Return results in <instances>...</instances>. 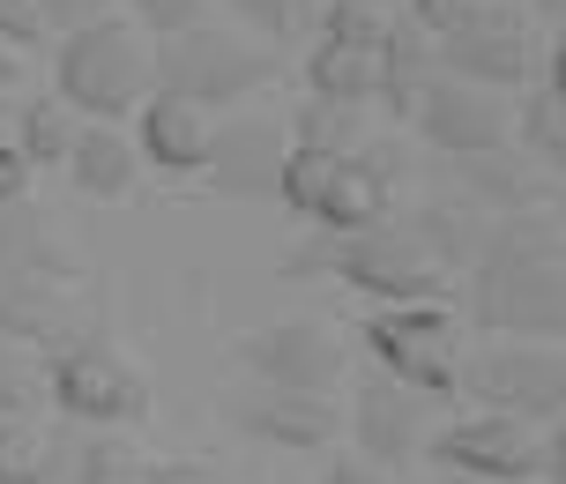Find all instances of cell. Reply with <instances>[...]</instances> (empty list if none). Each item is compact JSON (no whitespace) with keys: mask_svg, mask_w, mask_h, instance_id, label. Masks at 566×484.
<instances>
[{"mask_svg":"<svg viewBox=\"0 0 566 484\" xmlns=\"http://www.w3.org/2000/svg\"><path fill=\"white\" fill-rule=\"evenodd\" d=\"M478 336H530L566 343V239L559 231H500L470 269V291L454 298Z\"/></svg>","mask_w":566,"mask_h":484,"instance_id":"cell-1","label":"cell"},{"mask_svg":"<svg viewBox=\"0 0 566 484\" xmlns=\"http://www.w3.org/2000/svg\"><path fill=\"white\" fill-rule=\"evenodd\" d=\"M291 276H328L373 306H454V261L424 231L380 217L366 231H313L306 254L283 261Z\"/></svg>","mask_w":566,"mask_h":484,"instance_id":"cell-2","label":"cell"},{"mask_svg":"<svg viewBox=\"0 0 566 484\" xmlns=\"http://www.w3.org/2000/svg\"><path fill=\"white\" fill-rule=\"evenodd\" d=\"M149 90H157V45L127 15H97L53 38V97L83 119H135Z\"/></svg>","mask_w":566,"mask_h":484,"instance_id":"cell-3","label":"cell"},{"mask_svg":"<svg viewBox=\"0 0 566 484\" xmlns=\"http://www.w3.org/2000/svg\"><path fill=\"white\" fill-rule=\"evenodd\" d=\"M276 201L291 217H306L313 231H366L380 217H396V165L373 143H358V149L291 143Z\"/></svg>","mask_w":566,"mask_h":484,"instance_id":"cell-4","label":"cell"},{"mask_svg":"<svg viewBox=\"0 0 566 484\" xmlns=\"http://www.w3.org/2000/svg\"><path fill=\"white\" fill-rule=\"evenodd\" d=\"M276 83H283V53L239 23L209 15V23L179 30V38H157V90L195 97L209 113H231V105H247V97H261Z\"/></svg>","mask_w":566,"mask_h":484,"instance_id":"cell-5","label":"cell"},{"mask_svg":"<svg viewBox=\"0 0 566 484\" xmlns=\"http://www.w3.org/2000/svg\"><path fill=\"white\" fill-rule=\"evenodd\" d=\"M454 396L470 410H500L522 425L566 418V343H530V336H484L462 350Z\"/></svg>","mask_w":566,"mask_h":484,"instance_id":"cell-6","label":"cell"},{"mask_svg":"<svg viewBox=\"0 0 566 484\" xmlns=\"http://www.w3.org/2000/svg\"><path fill=\"white\" fill-rule=\"evenodd\" d=\"M350 336H358V350H366V366L410 380V388L432 396V402L454 396L462 350H470V328H462L454 306H366Z\"/></svg>","mask_w":566,"mask_h":484,"instance_id":"cell-7","label":"cell"},{"mask_svg":"<svg viewBox=\"0 0 566 484\" xmlns=\"http://www.w3.org/2000/svg\"><path fill=\"white\" fill-rule=\"evenodd\" d=\"M45 388H53L60 425H119L135 432L149 418V372L119 350L105 328L75 336L67 350L45 358Z\"/></svg>","mask_w":566,"mask_h":484,"instance_id":"cell-8","label":"cell"},{"mask_svg":"<svg viewBox=\"0 0 566 484\" xmlns=\"http://www.w3.org/2000/svg\"><path fill=\"white\" fill-rule=\"evenodd\" d=\"M388 45H396V15L358 8V0H328L306 60H298L306 67V97L380 105V90H388Z\"/></svg>","mask_w":566,"mask_h":484,"instance_id":"cell-9","label":"cell"},{"mask_svg":"<svg viewBox=\"0 0 566 484\" xmlns=\"http://www.w3.org/2000/svg\"><path fill=\"white\" fill-rule=\"evenodd\" d=\"M432 425H440V402L418 396L410 380H396V372H380V366H358V372H350V396H343V432H350V455L380 462V470L396 477V470L424 462V440H432Z\"/></svg>","mask_w":566,"mask_h":484,"instance_id":"cell-10","label":"cell"},{"mask_svg":"<svg viewBox=\"0 0 566 484\" xmlns=\"http://www.w3.org/2000/svg\"><path fill=\"white\" fill-rule=\"evenodd\" d=\"M432 67H448L478 90H530V75L544 67L537 23L514 8V0H478L454 30L432 38Z\"/></svg>","mask_w":566,"mask_h":484,"instance_id":"cell-11","label":"cell"},{"mask_svg":"<svg viewBox=\"0 0 566 484\" xmlns=\"http://www.w3.org/2000/svg\"><path fill=\"white\" fill-rule=\"evenodd\" d=\"M247 380H269V388H313V396H343L350 380V336L328 328V320H261V328H239L224 350Z\"/></svg>","mask_w":566,"mask_h":484,"instance_id":"cell-12","label":"cell"},{"mask_svg":"<svg viewBox=\"0 0 566 484\" xmlns=\"http://www.w3.org/2000/svg\"><path fill=\"white\" fill-rule=\"evenodd\" d=\"M402 119H410V135L432 143L440 157H500V149L514 143L507 90H478V83H462V75H448V67H432V75L410 90Z\"/></svg>","mask_w":566,"mask_h":484,"instance_id":"cell-13","label":"cell"},{"mask_svg":"<svg viewBox=\"0 0 566 484\" xmlns=\"http://www.w3.org/2000/svg\"><path fill=\"white\" fill-rule=\"evenodd\" d=\"M424 462H440L448 477L544 484V425H522V418H500V410H462V418L432 425Z\"/></svg>","mask_w":566,"mask_h":484,"instance_id":"cell-14","label":"cell"},{"mask_svg":"<svg viewBox=\"0 0 566 484\" xmlns=\"http://www.w3.org/2000/svg\"><path fill=\"white\" fill-rule=\"evenodd\" d=\"M224 425L247 432V440H261V448H283V455H313V448H336L343 440V396L247 380V388L224 396Z\"/></svg>","mask_w":566,"mask_h":484,"instance_id":"cell-15","label":"cell"},{"mask_svg":"<svg viewBox=\"0 0 566 484\" xmlns=\"http://www.w3.org/2000/svg\"><path fill=\"white\" fill-rule=\"evenodd\" d=\"M97 328V298H90L83 269H53V276H8L0 284V336L30 343L38 358L67 350L75 336Z\"/></svg>","mask_w":566,"mask_h":484,"instance_id":"cell-16","label":"cell"},{"mask_svg":"<svg viewBox=\"0 0 566 484\" xmlns=\"http://www.w3.org/2000/svg\"><path fill=\"white\" fill-rule=\"evenodd\" d=\"M283 157H291V119H217V149L201 179L231 201H276Z\"/></svg>","mask_w":566,"mask_h":484,"instance_id":"cell-17","label":"cell"},{"mask_svg":"<svg viewBox=\"0 0 566 484\" xmlns=\"http://www.w3.org/2000/svg\"><path fill=\"white\" fill-rule=\"evenodd\" d=\"M217 119L195 97H171V90H149L135 105V149L149 171H171V179H201L209 171V149H217Z\"/></svg>","mask_w":566,"mask_h":484,"instance_id":"cell-18","label":"cell"},{"mask_svg":"<svg viewBox=\"0 0 566 484\" xmlns=\"http://www.w3.org/2000/svg\"><path fill=\"white\" fill-rule=\"evenodd\" d=\"M67 187L83 201H135L142 194V149H135V135L119 127V119H83V135H75V149H67Z\"/></svg>","mask_w":566,"mask_h":484,"instance_id":"cell-19","label":"cell"},{"mask_svg":"<svg viewBox=\"0 0 566 484\" xmlns=\"http://www.w3.org/2000/svg\"><path fill=\"white\" fill-rule=\"evenodd\" d=\"M67 440L53 418H0V484H60Z\"/></svg>","mask_w":566,"mask_h":484,"instance_id":"cell-20","label":"cell"},{"mask_svg":"<svg viewBox=\"0 0 566 484\" xmlns=\"http://www.w3.org/2000/svg\"><path fill=\"white\" fill-rule=\"evenodd\" d=\"M149 455L135 448V432L119 425H83V440L67 448V477L60 484H142Z\"/></svg>","mask_w":566,"mask_h":484,"instance_id":"cell-21","label":"cell"},{"mask_svg":"<svg viewBox=\"0 0 566 484\" xmlns=\"http://www.w3.org/2000/svg\"><path fill=\"white\" fill-rule=\"evenodd\" d=\"M75 135H83V113L60 105L53 90L30 97L23 119H15V149L30 157V171H60V165H67V149H75Z\"/></svg>","mask_w":566,"mask_h":484,"instance_id":"cell-22","label":"cell"},{"mask_svg":"<svg viewBox=\"0 0 566 484\" xmlns=\"http://www.w3.org/2000/svg\"><path fill=\"white\" fill-rule=\"evenodd\" d=\"M514 143H522L530 165L566 171V97H552L544 83H530V97L514 105Z\"/></svg>","mask_w":566,"mask_h":484,"instance_id":"cell-23","label":"cell"},{"mask_svg":"<svg viewBox=\"0 0 566 484\" xmlns=\"http://www.w3.org/2000/svg\"><path fill=\"white\" fill-rule=\"evenodd\" d=\"M0 418H53V388H45V358L30 343L0 336Z\"/></svg>","mask_w":566,"mask_h":484,"instance_id":"cell-24","label":"cell"},{"mask_svg":"<svg viewBox=\"0 0 566 484\" xmlns=\"http://www.w3.org/2000/svg\"><path fill=\"white\" fill-rule=\"evenodd\" d=\"M366 113H373V105L306 97V105L291 113V143H313V149H358V143H366Z\"/></svg>","mask_w":566,"mask_h":484,"instance_id":"cell-25","label":"cell"},{"mask_svg":"<svg viewBox=\"0 0 566 484\" xmlns=\"http://www.w3.org/2000/svg\"><path fill=\"white\" fill-rule=\"evenodd\" d=\"M231 23L239 30H254L261 45H291L298 30H306V0H231Z\"/></svg>","mask_w":566,"mask_h":484,"instance_id":"cell-26","label":"cell"},{"mask_svg":"<svg viewBox=\"0 0 566 484\" xmlns=\"http://www.w3.org/2000/svg\"><path fill=\"white\" fill-rule=\"evenodd\" d=\"M209 8H217V0H127V23L157 45V38H179V30L209 23Z\"/></svg>","mask_w":566,"mask_h":484,"instance_id":"cell-27","label":"cell"},{"mask_svg":"<svg viewBox=\"0 0 566 484\" xmlns=\"http://www.w3.org/2000/svg\"><path fill=\"white\" fill-rule=\"evenodd\" d=\"M53 30L38 15V0H0V45H15V53H38Z\"/></svg>","mask_w":566,"mask_h":484,"instance_id":"cell-28","label":"cell"},{"mask_svg":"<svg viewBox=\"0 0 566 484\" xmlns=\"http://www.w3.org/2000/svg\"><path fill=\"white\" fill-rule=\"evenodd\" d=\"M142 484H231V477L209 455H165V462L142 470Z\"/></svg>","mask_w":566,"mask_h":484,"instance_id":"cell-29","label":"cell"},{"mask_svg":"<svg viewBox=\"0 0 566 484\" xmlns=\"http://www.w3.org/2000/svg\"><path fill=\"white\" fill-rule=\"evenodd\" d=\"M470 8H478V0H402L396 15H402V23H418L424 38H440V30H454Z\"/></svg>","mask_w":566,"mask_h":484,"instance_id":"cell-30","label":"cell"},{"mask_svg":"<svg viewBox=\"0 0 566 484\" xmlns=\"http://www.w3.org/2000/svg\"><path fill=\"white\" fill-rule=\"evenodd\" d=\"M38 15H45V30H83L97 23V15H119V0H38Z\"/></svg>","mask_w":566,"mask_h":484,"instance_id":"cell-31","label":"cell"},{"mask_svg":"<svg viewBox=\"0 0 566 484\" xmlns=\"http://www.w3.org/2000/svg\"><path fill=\"white\" fill-rule=\"evenodd\" d=\"M321 484H396V477H388L380 462H366V455H350V448H343V455H328Z\"/></svg>","mask_w":566,"mask_h":484,"instance_id":"cell-32","label":"cell"},{"mask_svg":"<svg viewBox=\"0 0 566 484\" xmlns=\"http://www.w3.org/2000/svg\"><path fill=\"white\" fill-rule=\"evenodd\" d=\"M30 179H38L30 157L15 143H0V209H8V201H30Z\"/></svg>","mask_w":566,"mask_h":484,"instance_id":"cell-33","label":"cell"},{"mask_svg":"<svg viewBox=\"0 0 566 484\" xmlns=\"http://www.w3.org/2000/svg\"><path fill=\"white\" fill-rule=\"evenodd\" d=\"M544 484H566V418L544 425Z\"/></svg>","mask_w":566,"mask_h":484,"instance_id":"cell-34","label":"cell"},{"mask_svg":"<svg viewBox=\"0 0 566 484\" xmlns=\"http://www.w3.org/2000/svg\"><path fill=\"white\" fill-rule=\"evenodd\" d=\"M537 83L552 90V97H566V23H559V45L544 53V75H537Z\"/></svg>","mask_w":566,"mask_h":484,"instance_id":"cell-35","label":"cell"},{"mask_svg":"<svg viewBox=\"0 0 566 484\" xmlns=\"http://www.w3.org/2000/svg\"><path fill=\"white\" fill-rule=\"evenodd\" d=\"M15 90H23V53L0 45V97H15Z\"/></svg>","mask_w":566,"mask_h":484,"instance_id":"cell-36","label":"cell"},{"mask_svg":"<svg viewBox=\"0 0 566 484\" xmlns=\"http://www.w3.org/2000/svg\"><path fill=\"white\" fill-rule=\"evenodd\" d=\"M530 15H544V23H566V0H530Z\"/></svg>","mask_w":566,"mask_h":484,"instance_id":"cell-37","label":"cell"},{"mask_svg":"<svg viewBox=\"0 0 566 484\" xmlns=\"http://www.w3.org/2000/svg\"><path fill=\"white\" fill-rule=\"evenodd\" d=\"M358 8H380V15H396V8H402V0H358Z\"/></svg>","mask_w":566,"mask_h":484,"instance_id":"cell-38","label":"cell"},{"mask_svg":"<svg viewBox=\"0 0 566 484\" xmlns=\"http://www.w3.org/2000/svg\"><path fill=\"white\" fill-rule=\"evenodd\" d=\"M448 484H500V477H448Z\"/></svg>","mask_w":566,"mask_h":484,"instance_id":"cell-39","label":"cell"}]
</instances>
